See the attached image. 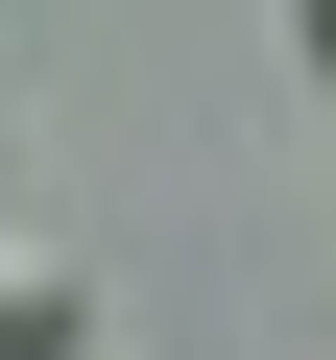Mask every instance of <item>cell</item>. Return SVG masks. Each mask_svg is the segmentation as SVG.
Masks as SVG:
<instances>
[{
  "label": "cell",
  "mask_w": 336,
  "mask_h": 360,
  "mask_svg": "<svg viewBox=\"0 0 336 360\" xmlns=\"http://www.w3.org/2000/svg\"><path fill=\"white\" fill-rule=\"evenodd\" d=\"M0 360H96V264H49V240L0 264Z\"/></svg>",
  "instance_id": "obj_1"
},
{
  "label": "cell",
  "mask_w": 336,
  "mask_h": 360,
  "mask_svg": "<svg viewBox=\"0 0 336 360\" xmlns=\"http://www.w3.org/2000/svg\"><path fill=\"white\" fill-rule=\"evenodd\" d=\"M288 49H312V72H336V0H288Z\"/></svg>",
  "instance_id": "obj_2"
}]
</instances>
